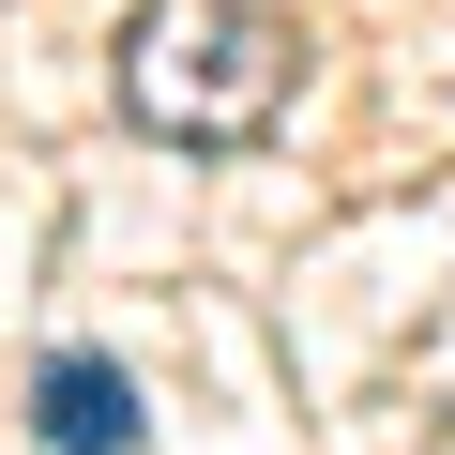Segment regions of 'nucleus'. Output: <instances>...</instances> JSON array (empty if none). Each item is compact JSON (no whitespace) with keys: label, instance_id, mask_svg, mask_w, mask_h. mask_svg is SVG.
<instances>
[{"label":"nucleus","instance_id":"obj_1","mask_svg":"<svg viewBox=\"0 0 455 455\" xmlns=\"http://www.w3.org/2000/svg\"><path fill=\"white\" fill-rule=\"evenodd\" d=\"M304 76V31L274 0H137L122 16V122L167 152H243Z\"/></svg>","mask_w":455,"mask_h":455},{"label":"nucleus","instance_id":"obj_2","mask_svg":"<svg viewBox=\"0 0 455 455\" xmlns=\"http://www.w3.org/2000/svg\"><path fill=\"white\" fill-rule=\"evenodd\" d=\"M31 425H46V455H137L152 440V410H137V379L107 349H46L31 364Z\"/></svg>","mask_w":455,"mask_h":455},{"label":"nucleus","instance_id":"obj_3","mask_svg":"<svg viewBox=\"0 0 455 455\" xmlns=\"http://www.w3.org/2000/svg\"><path fill=\"white\" fill-rule=\"evenodd\" d=\"M425 455H455V425H440V440H425Z\"/></svg>","mask_w":455,"mask_h":455}]
</instances>
